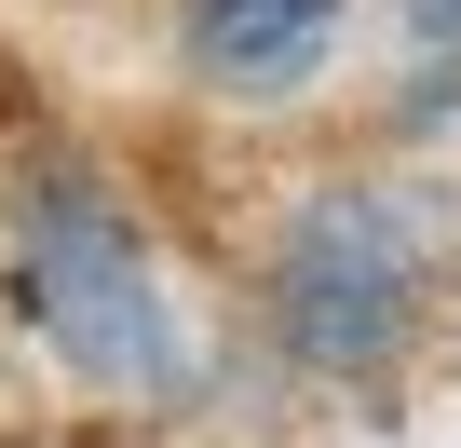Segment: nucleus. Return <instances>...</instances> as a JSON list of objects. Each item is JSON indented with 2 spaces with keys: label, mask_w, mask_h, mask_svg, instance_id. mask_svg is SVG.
I'll return each instance as SVG.
<instances>
[{
  "label": "nucleus",
  "mask_w": 461,
  "mask_h": 448,
  "mask_svg": "<svg viewBox=\"0 0 461 448\" xmlns=\"http://www.w3.org/2000/svg\"><path fill=\"white\" fill-rule=\"evenodd\" d=\"M0 299L14 326L109 407H203V326L149 245V217L122 204L109 163L82 150H28L0 190Z\"/></svg>",
  "instance_id": "1"
},
{
  "label": "nucleus",
  "mask_w": 461,
  "mask_h": 448,
  "mask_svg": "<svg viewBox=\"0 0 461 448\" xmlns=\"http://www.w3.org/2000/svg\"><path fill=\"white\" fill-rule=\"evenodd\" d=\"M447 299V204L420 177H299L258 232V340L312 394H380Z\"/></svg>",
  "instance_id": "2"
},
{
  "label": "nucleus",
  "mask_w": 461,
  "mask_h": 448,
  "mask_svg": "<svg viewBox=\"0 0 461 448\" xmlns=\"http://www.w3.org/2000/svg\"><path fill=\"white\" fill-rule=\"evenodd\" d=\"M353 41V0H163V55L203 109H299Z\"/></svg>",
  "instance_id": "3"
},
{
  "label": "nucleus",
  "mask_w": 461,
  "mask_h": 448,
  "mask_svg": "<svg viewBox=\"0 0 461 448\" xmlns=\"http://www.w3.org/2000/svg\"><path fill=\"white\" fill-rule=\"evenodd\" d=\"M393 41H407V123L461 109V0H393Z\"/></svg>",
  "instance_id": "4"
}]
</instances>
